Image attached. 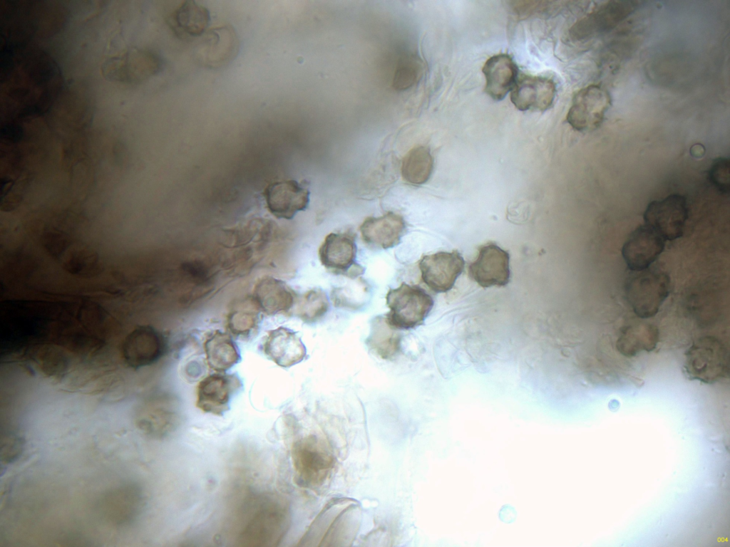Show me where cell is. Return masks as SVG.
I'll list each match as a JSON object with an SVG mask.
<instances>
[{
    "label": "cell",
    "instance_id": "1",
    "mask_svg": "<svg viewBox=\"0 0 730 547\" xmlns=\"http://www.w3.org/2000/svg\"><path fill=\"white\" fill-rule=\"evenodd\" d=\"M625 283V296L635 314L648 318L657 313L670 291V279L662 270L649 267L634 271Z\"/></svg>",
    "mask_w": 730,
    "mask_h": 547
},
{
    "label": "cell",
    "instance_id": "2",
    "mask_svg": "<svg viewBox=\"0 0 730 547\" xmlns=\"http://www.w3.org/2000/svg\"><path fill=\"white\" fill-rule=\"evenodd\" d=\"M386 301L390 309L385 315L386 319L399 330L411 329L422 325L433 306L432 297L424 289L406 283L390 288Z\"/></svg>",
    "mask_w": 730,
    "mask_h": 547
},
{
    "label": "cell",
    "instance_id": "3",
    "mask_svg": "<svg viewBox=\"0 0 730 547\" xmlns=\"http://www.w3.org/2000/svg\"><path fill=\"white\" fill-rule=\"evenodd\" d=\"M690 380L714 383L728 375V350L719 339L705 336L696 340L687 350L684 365Z\"/></svg>",
    "mask_w": 730,
    "mask_h": 547
},
{
    "label": "cell",
    "instance_id": "4",
    "mask_svg": "<svg viewBox=\"0 0 730 547\" xmlns=\"http://www.w3.org/2000/svg\"><path fill=\"white\" fill-rule=\"evenodd\" d=\"M160 66V59L153 52L132 48L108 58L101 69L110 80L137 84L158 73Z\"/></svg>",
    "mask_w": 730,
    "mask_h": 547
},
{
    "label": "cell",
    "instance_id": "5",
    "mask_svg": "<svg viewBox=\"0 0 730 547\" xmlns=\"http://www.w3.org/2000/svg\"><path fill=\"white\" fill-rule=\"evenodd\" d=\"M610 104L607 90L598 85H590L573 96L567 121L577 131L594 130L602 124Z\"/></svg>",
    "mask_w": 730,
    "mask_h": 547
},
{
    "label": "cell",
    "instance_id": "6",
    "mask_svg": "<svg viewBox=\"0 0 730 547\" xmlns=\"http://www.w3.org/2000/svg\"><path fill=\"white\" fill-rule=\"evenodd\" d=\"M688 213L686 198L675 194L649 203L644 219L664 240H674L683 235Z\"/></svg>",
    "mask_w": 730,
    "mask_h": 547
},
{
    "label": "cell",
    "instance_id": "7",
    "mask_svg": "<svg viewBox=\"0 0 730 547\" xmlns=\"http://www.w3.org/2000/svg\"><path fill=\"white\" fill-rule=\"evenodd\" d=\"M292 456L297 478L307 486L320 484L332 467L331 455L324 444L314 437H307L297 442L293 446Z\"/></svg>",
    "mask_w": 730,
    "mask_h": 547
},
{
    "label": "cell",
    "instance_id": "8",
    "mask_svg": "<svg viewBox=\"0 0 730 547\" xmlns=\"http://www.w3.org/2000/svg\"><path fill=\"white\" fill-rule=\"evenodd\" d=\"M242 387V381L235 374H210L197 387L196 406L205 413L221 416L230 409L231 398Z\"/></svg>",
    "mask_w": 730,
    "mask_h": 547
},
{
    "label": "cell",
    "instance_id": "9",
    "mask_svg": "<svg viewBox=\"0 0 730 547\" xmlns=\"http://www.w3.org/2000/svg\"><path fill=\"white\" fill-rule=\"evenodd\" d=\"M465 261L458 251L423 256L418 262L423 282L435 293H446L461 274Z\"/></svg>",
    "mask_w": 730,
    "mask_h": 547
},
{
    "label": "cell",
    "instance_id": "10",
    "mask_svg": "<svg viewBox=\"0 0 730 547\" xmlns=\"http://www.w3.org/2000/svg\"><path fill=\"white\" fill-rule=\"evenodd\" d=\"M468 275L483 288L506 286L510 278L509 253L493 243L480 246L468 266Z\"/></svg>",
    "mask_w": 730,
    "mask_h": 547
},
{
    "label": "cell",
    "instance_id": "11",
    "mask_svg": "<svg viewBox=\"0 0 730 547\" xmlns=\"http://www.w3.org/2000/svg\"><path fill=\"white\" fill-rule=\"evenodd\" d=\"M263 196L266 207L277 219H291L304 210L309 202V191L294 179L277 181L268 184Z\"/></svg>",
    "mask_w": 730,
    "mask_h": 547
},
{
    "label": "cell",
    "instance_id": "12",
    "mask_svg": "<svg viewBox=\"0 0 730 547\" xmlns=\"http://www.w3.org/2000/svg\"><path fill=\"white\" fill-rule=\"evenodd\" d=\"M356 245L354 235L349 233H331L319 249L322 264L335 274L355 277L361 268L355 263Z\"/></svg>",
    "mask_w": 730,
    "mask_h": 547
},
{
    "label": "cell",
    "instance_id": "13",
    "mask_svg": "<svg viewBox=\"0 0 730 547\" xmlns=\"http://www.w3.org/2000/svg\"><path fill=\"white\" fill-rule=\"evenodd\" d=\"M664 241L647 225L637 227L630 234L622 249L627 267L633 271L649 268L662 252Z\"/></svg>",
    "mask_w": 730,
    "mask_h": 547
},
{
    "label": "cell",
    "instance_id": "14",
    "mask_svg": "<svg viewBox=\"0 0 730 547\" xmlns=\"http://www.w3.org/2000/svg\"><path fill=\"white\" fill-rule=\"evenodd\" d=\"M556 94L555 82L546 77L523 75L512 88L510 100L520 110L545 111L552 104Z\"/></svg>",
    "mask_w": 730,
    "mask_h": 547
},
{
    "label": "cell",
    "instance_id": "15",
    "mask_svg": "<svg viewBox=\"0 0 730 547\" xmlns=\"http://www.w3.org/2000/svg\"><path fill=\"white\" fill-rule=\"evenodd\" d=\"M264 354L275 364L289 368L307 357V349L297 333L285 327L268 332L263 343Z\"/></svg>",
    "mask_w": 730,
    "mask_h": 547
},
{
    "label": "cell",
    "instance_id": "16",
    "mask_svg": "<svg viewBox=\"0 0 730 547\" xmlns=\"http://www.w3.org/2000/svg\"><path fill=\"white\" fill-rule=\"evenodd\" d=\"M297 298V294L288 285L272 276L262 277L253 289L255 305L269 316L287 313L294 306Z\"/></svg>",
    "mask_w": 730,
    "mask_h": 547
},
{
    "label": "cell",
    "instance_id": "17",
    "mask_svg": "<svg viewBox=\"0 0 730 547\" xmlns=\"http://www.w3.org/2000/svg\"><path fill=\"white\" fill-rule=\"evenodd\" d=\"M406 222L402 216L389 212L383 216L367 217L359 227L363 240L379 249L397 246L405 233Z\"/></svg>",
    "mask_w": 730,
    "mask_h": 547
},
{
    "label": "cell",
    "instance_id": "18",
    "mask_svg": "<svg viewBox=\"0 0 730 547\" xmlns=\"http://www.w3.org/2000/svg\"><path fill=\"white\" fill-rule=\"evenodd\" d=\"M482 71L485 78V91L495 100H501L513 88L518 68L508 54L500 53L488 58Z\"/></svg>",
    "mask_w": 730,
    "mask_h": 547
},
{
    "label": "cell",
    "instance_id": "19",
    "mask_svg": "<svg viewBox=\"0 0 730 547\" xmlns=\"http://www.w3.org/2000/svg\"><path fill=\"white\" fill-rule=\"evenodd\" d=\"M209 21L208 11L192 1H182L168 16L170 27L181 38L201 36Z\"/></svg>",
    "mask_w": 730,
    "mask_h": 547
},
{
    "label": "cell",
    "instance_id": "20",
    "mask_svg": "<svg viewBox=\"0 0 730 547\" xmlns=\"http://www.w3.org/2000/svg\"><path fill=\"white\" fill-rule=\"evenodd\" d=\"M659 339V330L653 324L638 322L621 328L617 340L618 351L626 357L655 349Z\"/></svg>",
    "mask_w": 730,
    "mask_h": 547
},
{
    "label": "cell",
    "instance_id": "21",
    "mask_svg": "<svg viewBox=\"0 0 730 547\" xmlns=\"http://www.w3.org/2000/svg\"><path fill=\"white\" fill-rule=\"evenodd\" d=\"M235 40V35L230 28H213L205 33L200 43L198 57L210 67L221 65L232 56L236 46Z\"/></svg>",
    "mask_w": 730,
    "mask_h": 547
},
{
    "label": "cell",
    "instance_id": "22",
    "mask_svg": "<svg viewBox=\"0 0 730 547\" xmlns=\"http://www.w3.org/2000/svg\"><path fill=\"white\" fill-rule=\"evenodd\" d=\"M204 350L208 366L216 372L223 373L240 360L237 345L230 335L220 330H215L205 339Z\"/></svg>",
    "mask_w": 730,
    "mask_h": 547
},
{
    "label": "cell",
    "instance_id": "23",
    "mask_svg": "<svg viewBox=\"0 0 730 547\" xmlns=\"http://www.w3.org/2000/svg\"><path fill=\"white\" fill-rule=\"evenodd\" d=\"M402 335L391 326L386 316H378L371 323L366 344L375 355L384 360H392L401 350Z\"/></svg>",
    "mask_w": 730,
    "mask_h": 547
},
{
    "label": "cell",
    "instance_id": "24",
    "mask_svg": "<svg viewBox=\"0 0 730 547\" xmlns=\"http://www.w3.org/2000/svg\"><path fill=\"white\" fill-rule=\"evenodd\" d=\"M433 165L434 160L429 148L423 145L414 146L402 159V177L412 185H421L431 177Z\"/></svg>",
    "mask_w": 730,
    "mask_h": 547
},
{
    "label": "cell",
    "instance_id": "25",
    "mask_svg": "<svg viewBox=\"0 0 730 547\" xmlns=\"http://www.w3.org/2000/svg\"><path fill=\"white\" fill-rule=\"evenodd\" d=\"M294 313L306 323H313L321 319L329 308L327 294L319 288L309 290L297 298Z\"/></svg>",
    "mask_w": 730,
    "mask_h": 547
},
{
    "label": "cell",
    "instance_id": "26",
    "mask_svg": "<svg viewBox=\"0 0 730 547\" xmlns=\"http://www.w3.org/2000/svg\"><path fill=\"white\" fill-rule=\"evenodd\" d=\"M227 327L235 336L246 338L252 336L259 328V315L249 310L231 312L227 317Z\"/></svg>",
    "mask_w": 730,
    "mask_h": 547
},
{
    "label": "cell",
    "instance_id": "27",
    "mask_svg": "<svg viewBox=\"0 0 730 547\" xmlns=\"http://www.w3.org/2000/svg\"><path fill=\"white\" fill-rule=\"evenodd\" d=\"M729 160L720 157L714 161L709 170L711 183L722 193L729 192Z\"/></svg>",
    "mask_w": 730,
    "mask_h": 547
}]
</instances>
